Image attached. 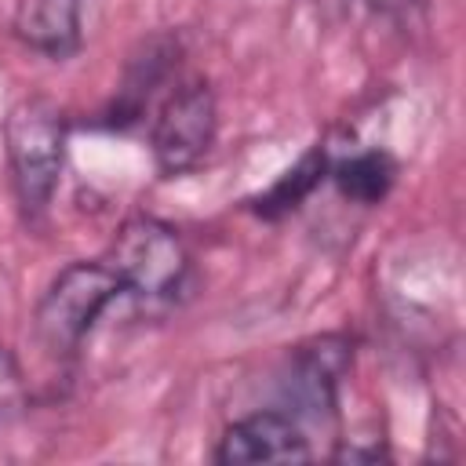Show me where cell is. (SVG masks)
I'll return each instance as SVG.
<instances>
[{
  "label": "cell",
  "instance_id": "1",
  "mask_svg": "<svg viewBox=\"0 0 466 466\" xmlns=\"http://www.w3.org/2000/svg\"><path fill=\"white\" fill-rule=\"evenodd\" d=\"M69 120L58 102L33 95L22 98L4 120V149L11 167V186L22 215L29 222L44 218L66 167Z\"/></svg>",
  "mask_w": 466,
  "mask_h": 466
},
{
  "label": "cell",
  "instance_id": "2",
  "mask_svg": "<svg viewBox=\"0 0 466 466\" xmlns=\"http://www.w3.org/2000/svg\"><path fill=\"white\" fill-rule=\"evenodd\" d=\"M120 295L124 288L116 273L106 266V258L69 262L36 302V313H33L36 342L51 357H73L91 335V328L98 324V317L109 309V302Z\"/></svg>",
  "mask_w": 466,
  "mask_h": 466
},
{
  "label": "cell",
  "instance_id": "3",
  "mask_svg": "<svg viewBox=\"0 0 466 466\" xmlns=\"http://www.w3.org/2000/svg\"><path fill=\"white\" fill-rule=\"evenodd\" d=\"M106 266L116 273L124 295L142 302H175L189 280V251L178 229L153 215H131L116 229Z\"/></svg>",
  "mask_w": 466,
  "mask_h": 466
},
{
  "label": "cell",
  "instance_id": "4",
  "mask_svg": "<svg viewBox=\"0 0 466 466\" xmlns=\"http://www.w3.org/2000/svg\"><path fill=\"white\" fill-rule=\"evenodd\" d=\"M215 135H218V102L211 84L197 76L171 87L149 127V149L157 171L164 178L189 175L211 153Z\"/></svg>",
  "mask_w": 466,
  "mask_h": 466
},
{
  "label": "cell",
  "instance_id": "5",
  "mask_svg": "<svg viewBox=\"0 0 466 466\" xmlns=\"http://www.w3.org/2000/svg\"><path fill=\"white\" fill-rule=\"evenodd\" d=\"M218 466H244V462H309L313 448L302 422L291 411L262 408L237 422H229L211 451Z\"/></svg>",
  "mask_w": 466,
  "mask_h": 466
},
{
  "label": "cell",
  "instance_id": "6",
  "mask_svg": "<svg viewBox=\"0 0 466 466\" xmlns=\"http://www.w3.org/2000/svg\"><path fill=\"white\" fill-rule=\"evenodd\" d=\"M346 364H350V342L339 335H324V339H313L309 346H299L288 371V397L295 404L291 415L299 422L302 415L324 419L335 411V390Z\"/></svg>",
  "mask_w": 466,
  "mask_h": 466
},
{
  "label": "cell",
  "instance_id": "7",
  "mask_svg": "<svg viewBox=\"0 0 466 466\" xmlns=\"http://www.w3.org/2000/svg\"><path fill=\"white\" fill-rule=\"evenodd\" d=\"M15 33L25 47L44 58H69L80 51L84 22L80 0H18L15 4Z\"/></svg>",
  "mask_w": 466,
  "mask_h": 466
},
{
  "label": "cell",
  "instance_id": "8",
  "mask_svg": "<svg viewBox=\"0 0 466 466\" xmlns=\"http://www.w3.org/2000/svg\"><path fill=\"white\" fill-rule=\"evenodd\" d=\"M175 58H178V40L167 36V33H157L149 40H142V47L131 55L127 62V73H124V84L116 91V102L109 109V124L113 127H127L135 120H142L146 106L153 102L157 87L171 76L175 69Z\"/></svg>",
  "mask_w": 466,
  "mask_h": 466
},
{
  "label": "cell",
  "instance_id": "9",
  "mask_svg": "<svg viewBox=\"0 0 466 466\" xmlns=\"http://www.w3.org/2000/svg\"><path fill=\"white\" fill-rule=\"evenodd\" d=\"M328 175H331L335 189L346 200L371 208V204L386 200V193L393 189L397 164H393V157L386 149H360V153H350L339 164H331Z\"/></svg>",
  "mask_w": 466,
  "mask_h": 466
},
{
  "label": "cell",
  "instance_id": "10",
  "mask_svg": "<svg viewBox=\"0 0 466 466\" xmlns=\"http://www.w3.org/2000/svg\"><path fill=\"white\" fill-rule=\"evenodd\" d=\"M328 167H331V160H328V149L324 146H313L309 153H302L299 157V164H291L266 193H258V197H251L248 200V208L255 211V215H262V218H280V215H288V211H295L320 182H324V175H328Z\"/></svg>",
  "mask_w": 466,
  "mask_h": 466
},
{
  "label": "cell",
  "instance_id": "11",
  "mask_svg": "<svg viewBox=\"0 0 466 466\" xmlns=\"http://www.w3.org/2000/svg\"><path fill=\"white\" fill-rule=\"evenodd\" d=\"M18 386H22V368H18L15 353L7 346H0V404L11 400L18 393Z\"/></svg>",
  "mask_w": 466,
  "mask_h": 466
},
{
  "label": "cell",
  "instance_id": "12",
  "mask_svg": "<svg viewBox=\"0 0 466 466\" xmlns=\"http://www.w3.org/2000/svg\"><path fill=\"white\" fill-rule=\"evenodd\" d=\"M371 7H379V11H397V7H408L411 0H368Z\"/></svg>",
  "mask_w": 466,
  "mask_h": 466
}]
</instances>
